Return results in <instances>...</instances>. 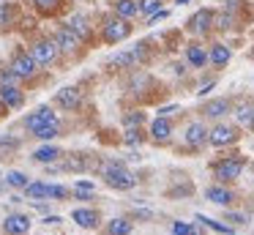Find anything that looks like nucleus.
Instances as JSON below:
<instances>
[{"mask_svg": "<svg viewBox=\"0 0 254 235\" xmlns=\"http://www.w3.org/2000/svg\"><path fill=\"white\" fill-rule=\"evenodd\" d=\"M104 180H107V186H112V189H118V191H128V189H134V183H137V178H134L126 167H121V164H107L104 167Z\"/></svg>", "mask_w": 254, "mask_h": 235, "instance_id": "obj_1", "label": "nucleus"}, {"mask_svg": "<svg viewBox=\"0 0 254 235\" xmlns=\"http://www.w3.org/2000/svg\"><path fill=\"white\" fill-rule=\"evenodd\" d=\"M101 33H104V41L107 44H118V41H123V38L131 36V25H128V19L112 14V16H107V19H104Z\"/></svg>", "mask_w": 254, "mask_h": 235, "instance_id": "obj_2", "label": "nucleus"}, {"mask_svg": "<svg viewBox=\"0 0 254 235\" xmlns=\"http://www.w3.org/2000/svg\"><path fill=\"white\" fill-rule=\"evenodd\" d=\"M58 44L52 41V38H39V41L30 47V58L36 60V66H50L52 60L58 58Z\"/></svg>", "mask_w": 254, "mask_h": 235, "instance_id": "obj_3", "label": "nucleus"}, {"mask_svg": "<svg viewBox=\"0 0 254 235\" xmlns=\"http://www.w3.org/2000/svg\"><path fill=\"white\" fill-rule=\"evenodd\" d=\"M243 167H246V161H243V158H221V161L213 167V172H216V178H219L221 183H230V180L241 178Z\"/></svg>", "mask_w": 254, "mask_h": 235, "instance_id": "obj_4", "label": "nucleus"}, {"mask_svg": "<svg viewBox=\"0 0 254 235\" xmlns=\"http://www.w3.org/2000/svg\"><path fill=\"white\" fill-rule=\"evenodd\" d=\"M238 129L230 123H216L213 129L208 131V142L216 148H224V145H232V142H238Z\"/></svg>", "mask_w": 254, "mask_h": 235, "instance_id": "obj_5", "label": "nucleus"}, {"mask_svg": "<svg viewBox=\"0 0 254 235\" xmlns=\"http://www.w3.org/2000/svg\"><path fill=\"white\" fill-rule=\"evenodd\" d=\"M52 41L58 44V49H63V52H68V55H77L79 49H82V36L79 33H74L71 27H61V30L55 33V38Z\"/></svg>", "mask_w": 254, "mask_h": 235, "instance_id": "obj_6", "label": "nucleus"}, {"mask_svg": "<svg viewBox=\"0 0 254 235\" xmlns=\"http://www.w3.org/2000/svg\"><path fill=\"white\" fill-rule=\"evenodd\" d=\"M39 71V66H36V60L30 58V52H17L11 60V74L17 77V79H30V77Z\"/></svg>", "mask_w": 254, "mask_h": 235, "instance_id": "obj_7", "label": "nucleus"}, {"mask_svg": "<svg viewBox=\"0 0 254 235\" xmlns=\"http://www.w3.org/2000/svg\"><path fill=\"white\" fill-rule=\"evenodd\" d=\"M213 11L210 8H202V11H197V14L191 16V19L186 22L189 25V33H197V36H202V33H208L210 27H213Z\"/></svg>", "mask_w": 254, "mask_h": 235, "instance_id": "obj_8", "label": "nucleus"}, {"mask_svg": "<svg viewBox=\"0 0 254 235\" xmlns=\"http://www.w3.org/2000/svg\"><path fill=\"white\" fill-rule=\"evenodd\" d=\"M3 230H6V235H28L30 219L25 216V213H11V216L3 222Z\"/></svg>", "mask_w": 254, "mask_h": 235, "instance_id": "obj_9", "label": "nucleus"}, {"mask_svg": "<svg viewBox=\"0 0 254 235\" xmlns=\"http://www.w3.org/2000/svg\"><path fill=\"white\" fill-rule=\"evenodd\" d=\"M55 104H61L63 109H79L82 104V93L77 87H63V90L55 93Z\"/></svg>", "mask_w": 254, "mask_h": 235, "instance_id": "obj_10", "label": "nucleus"}, {"mask_svg": "<svg viewBox=\"0 0 254 235\" xmlns=\"http://www.w3.org/2000/svg\"><path fill=\"white\" fill-rule=\"evenodd\" d=\"M71 219L79 224V227H85V230H96L99 222H101L99 211H93V208H77V211L71 213Z\"/></svg>", "mask_w": 254, "mask_h": 235, "instance_id": "obj_11", "label": "nucleus"}, {"mask_svg": "<svg viewBox=\"0 0 254 235\" xmlns=\"http://www.w3.org/2000/svg\"><path fill=\"white\" fill-rule=\"evenodd\" d=\"M0 98H3V104L6 107H11V109H19L25 104V96H22V90H19L17 85H0Z\"/></svg>", "mask_w": 254, "mask_h": 235, "instance_id": "obj_12", "label": "nucleus"}, {"mask_svg": "<svg viewBox=\"0 0 254 235\" xmlns=\"http://www.w3.org/2000/svg\"><path fill=\"white\" fill-rule=\"evenodd\" d=\"M47 120H55V112H52L50 107H39L36 112H30L28 118H25V126H28V131L33 134V131L39 129L41 123H47Z\"/></svg>", "mask_w": 254, "mask_h": 235, "instance_id": "obj_13", "label": "nucleus"}, {"mask_svg": "<svg viewBox=\"0 0 254 235\" xmlns=\"http://www.w3.org/2000/svg\"><path fill=\"white\" fill-rule=\"evenodd\" d=\"M170 134H172V123L161 115V118H156L153 123H150V137H153L156 142H164V140H170Z\"/></svg>", "mask_w": 254, "mask_h": 235, "instance_id": "obj_14", "label": "nucleus"}, {"mask_svg": "<svg viewBox=\"0 0 254 235\" xmlns=\"http://www.w3.org/2000/svg\"><path fill=\"white\" fill-rule=\"evenodd\" d=\"M205 197H208L210 202H216V205H230V202L235 200V194H232L230 189H224V186H210V189L205 191Z\"/></svg>", "mask_w": 254, "mask_h": 235, "instance_id": "obj_15", "label": "nucleus"}, {"mask_svg": "<svg viewBox=\"0 0 254 235\" xmlns=\"http://www.w3.org/2000/svg\"><path fill=\"white\" fill-rule=\"evenodd\" d=\"M186 142L194 145V148H199L202 142H208V129H205L202 123H191L186 129Z\"/></svg>", "mask_w": 254, "mask_h": 235, "instance_id": "obj_16", "label": "nucleus"}, {"mask_svg": "<svg viewBox=\"0 0 254 235\" xmlns=\"http://www.w3.org/2000/svg\"><path fill=\"white\" fill-rule=\"evenodd\" d=\"M186 60L194 66V69H202V66L208 63V52H205L199 44H189L186 47Z\"/></svg>", "mask_w": 254, "mask_h": 235, "instance_id": "obj_17", "label": "nucleus"}, {"mask_svg": "<svg viewBox=\"0 0 254 235\" xmlns=\"http://www.w3.org/2000/svg\"><path fill=\"white\" fill-rule=\"evenodd\" d=\"M230 58H232V52H230V47H224V44H213V49H210V55H208V60L216 66V69L227 66Z\"/></svg>", "mask_w": 254, "mask_h": 235, "instance_id": "obj_18", "label": "nucleus"}, {"mask_svg": "<svg viewBox=\"0 0 254 235\" xmlns=\"http://www.w3.org/2000/svg\"><path fill=\"white\" fill-rule=\"evenodd\" d=\"M58 134H61V123H58V118H55V120H47V123H41L39 129L33 131V137H39V140H44V142L55 140Z\"/></svg>", "mask_w": 254, "mask_h": 235, "instance_id": "obj_19", "label": "nucleus"}, {"mask_svg": "<svg viewBox=\"0 0 254 235\" xmlns=\"http://www.w3.org/2000/svg\"><path fill=\"white\" fill-rule=\"evenodd\" d=\"M19 16V5L17 3H0V27H11Z\"/></svg>", "mask_w": 254, "mask_h": 235, "instance_id": "obj_20", "label": "nucleus"}, {"mask_svg": "<svg viewBox=\"0 0 254 235\" xmlns=\"http://www.w3.org/2000/svg\"><path fill=\"white\" fill-rule=\"evenodd\" d=\"M202 112L208 115V118H221V115L230 112V101L227 98H216V101H208L202 107Z\"/></svg>", "mask_w": 254, "mask_h": 235, "instance_id": "obj_21", "label": "nucleus"}, {"mask_svg": "<svg viewBox=\"0 0 254 235\" xmlns=\"http://www.w3.org/2000/svg\"><path fill=\"white\" fill-rule=\"evenodd\" d=\"M115 14L118 16H123V19H131V16H137L139 14V8H137V0H115Z\"/></svg>", "mask_w": 254, "mask_h": 235, "instance_id": "obj_22", "label": "nucleus"}, {"mask_svg": "<svg viewBox=\"0 0 254 235\" xmlns=\"http://www.w3.org/2000/svg\"><path fill=\"white\" fill-rule=\"evenodd\" d=\"M58 156H63V153H61V148H55V145H41L39 151L33 153V158H36V161H41V164L55 161Z\"/></svg>", "mask_w": 254, "mask_h": 235, "instance_id": "obj_23", "label": "nucleus"}, {"mask_svg": "<svg viewBox=\"0 0 254 235\" xmlns=\"http://www.w3.org/2000/svg\"><path fill=\"white\" fill-rule=\"evenodd\" d=\"M25 194L30 197V200H47L50 197V183H28L25 186Z\"/></svg>", "mask_w": 254, "mask_h": 235, "instance_id": "obj_24", "label": "nucleus"}, {"mask_svg": "<svg viewBox=\"0 0 254 235\" xmlns=\"http://www.w3.org/2000/svg\"><path fill=\"white\" fill-rule=\"evenodd\" d=\"M131 233V222L128 219H112L107 224V235H128Z\"/></svg>", "mask_w": 254, "mask_h": 235, "instance_id": "obj_25", "label": "nucleus"}, {"mask_svg": "<svg viewBox=\"0 0 254 235\" xmlns=\"http://www.w3.org/2000/svg\"><path fill=\"white\" fill-rule=\"evenodd\" d=\"M134 60H137V49L134 52H121L110 60V69H128V66H134Z\"/></svg>", "mask_w": 254, "mask_h": 235, "instance_id": "obj_26", "label": "nucleus"}, {"mask_svg": "<svg viewBox=\"0 0 254 235\" xmlns=\"http://www.w3.org/2000/svg\"><path fill=\"white\" fill-rule=\"evenodd\" d=\"M68 27H71V30L74 33H79V36H88V19H85V16L82 14H74L71 16V19H68Z\"/></svg>", "mask_w": 254, "mask_h": 235, "instance_id": "obj_27", "label": "nucleus"}, {"mask_svg": "<svg viewBox=\"0 0 254 235\" xmlns=\"http://www.w3.org/2000/svg\"><path fill=\"white\" fill-rule=\"evenodd\" d=\"M137 8H139V14L153 16L156 11H161V0H137Z\"/></svg>", "mask_w": 254, "mask_h": 235, "instance_id": "obj_28", "label": "nucleus"}, {"mask_svg": "<svg viewBox=\"0 0 254 235\" xmlns=\"http://www.w3.org/2000/svg\"><path fill=\"white\" fill-rule=\"evenodd\" d=\"M6 183L14 186V189H25V186H28V175L19 172V169H14V172L6 175Z\"/></svg>", "mask_w": 254, "mask_h": 235, "instance_id": "obj_29", "label": "nucleus"}, {"mask_svg": "<svg viewBox=\"0 0 254 235\" xmlns=\"http://www.w3.org/2000/svg\"><path fill=\"white\" fill-rule=\"evenodd\" d=\"M197 222H202L205 227L216 230V233H224V235H230V227H227V224H219V222H213V219H208V216H197Z\"/></svg>", "mask_w": 254, "mask_h": 235, "instance_id": "obj_30", "label": "nucleus"}, {"mask_svg": "<svg viewBox=\"0 0 254 235\" xmlns=\"http://www.w3.org/2000/svg\"><path fill=\"white\" fill-rule=\"evenodd\" d=\"M252 112H254L252 104H241V107L235 109V115H238V120H241V123H249V120H252Z\"/></svg>", "mask_w": 254, "mask_h": 235, "instance_id": "obj_31", "label": "nucleus"}, {"mask_svg": "<svg viewBox=\"0 0 254 235\" xmlns=\"http://www.w3.org/2000/svg\"><path fill=\"white\" fill-rule=\"evenodd\" d=\"M74 194H77V197H82V200H85V197H90V194H93V183H85V180H77V186H74Z\"/></svg>", "mask_w": 254, "mask_h": 235, "instance_id": "obj_32", "label": "nucleus"}, {"mask_svg": "<svg viewBox=\"0 0 254 235\" xmlns=\"http://www.w3.org/2000/svg\"><path fill=\"white\" fill-rule=\"evenodd\" d=\"M33 3L39 5V11L50 14V11H55V8H58V3H61V0H33Z\"/></svg>", "mask_w": 254, "mask_h": 235, "instance_id": "obj_33", "label": "nucleus"}, {"mask_svg": "<svg viewBox=\"0 0 254 235\" xmlns=\"http://www.w3.org/2000/svg\"><path fill=\"white\" fill-rule=\"evenodd\" d=\"M50 197H55V200H66L68 189H66V186H50Z\"/></svg>", "mask_w": 254, "mask_h": 235, "instance_id": "obj_34", "label": "nucleus"}, {"mask_svg": "<svg viewBox=\"0 0 254 235\" xmlns=\"http://www.w3.org/2000/svg\"><path fill=\"white\" fill-rule=\"evenodd\" d=\"M172 235H191V227L186 222H175L172 224Z\"/></svg>", "mask_w": 254, "mask_h": 235, "instance_id": "obj_35", "label": "nucleus"}, {"mask_svg": "<svg viewBox=\"0 0 254 235\" xmlns=\"http://www.w3.org/2000/svg\"><path fill=\"white\" fill-rule=\"evenodd\" d=\"M227 222H232V224H246V216H241V213H227Z\"/></svg>", "mask_w": 254, "mask_h": 235, "instance_id": "obj_36", "label": "nucleus"}, {"mask_svg": "<svg viewBox=\"0 0 254 235\" xmlns=\"http://www.w3.org/2000/svg\"><path fill=\"white\" fill-rule=\"evenodd\" d=\"M139 123H142V115H126V126H139Z\"/></svg>", "mask_w": 254, "mask_h": 235, "instance_id": "obj_37", "label": "nucleus"}, {"mask_svg": "<svg viewBox=\"0 0 254 235\" xmlns=\"http://www.w3.org/2000/svg\"><path fill=\"white\" fill-rule=\"evenodd\" d=\"M249 126H252V129H254V112H252V120H249Z\"/></svg>", "mask_w": 254, "mask_h": 235, "instance_id": "obj_38", "label": "nucleus"}, {"mask_svg": "<svg viewBox=\"0 0 254 235\" xmlns=\"http://www.w3.org/2000/svg\"><path fill=\"white\" fill-rule=\"evenodd\" d=\"M178 3H181V5H183V3H189V0H178Z\"/></svg>", "mask_w": 254, "mask_h": 235, "instance_id": "obj_39", "label": "nucleus"}]
</instances>
